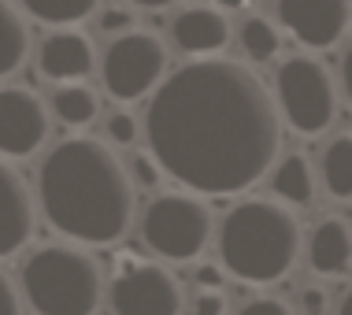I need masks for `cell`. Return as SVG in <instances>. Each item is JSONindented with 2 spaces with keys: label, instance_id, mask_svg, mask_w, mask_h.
Wrapping results in <instances>:
<instances>
[{
  "label": "cell",
  "instance_id": "obj_1",
  "mask_svg": "<svg viewBox=\"0 0 352 315\" xmlns=\"http://www.w3.org/2000/svg\"><path fill=\"white\" fill-rule=\"evenodd\" d=\"M148 156L193 197H230L271 175L282 119L271 89L241 60H193L160 82L145 108Z\"/></svg>",
  "mask_w": 352,
  "mask_h": 315
},
{
  "label": "cell",
  "instance_id": "obj_2",
  "mask_svg": "<svg viewBox=\"0 0 352 315\" xmlns=\"http://www.w3.org/2000/svg\"><path fill=\"white\" fill-rule=\"evenodd\" d=\"M45 223L71 245H116L134 223V186L104 141L63 138L37 167Z\"/></svg>",
  "mask_w": 352,
  "mask_h": 315
},
{
  "label": "cell",
  "instance_id": "obj_3",
  "mask_svg": "<svg viewBox=\"0 0 352 315\" xmlns=\"http://www.w3.org/2000/svg\"><path fill=\"white\" fill-rule=\"evenodd\" d=\"M223 271L249 285L282 282L300 256V223L289 208L267 197H249L223 215L215 234Z\"/></svg>",
  "mask_w": 352,
  "mask_h": 315
},
{
  "label": "cell",
  "instance_id": "obj_4",
  "mask_svg": "<svg viewBox=\"0 0 352 315\" xmlns=\"http://www.w3.org/2000/svg\"><path fill=\"white\" fill-rule=\"evenodd\" d=\"M19 297L34 315H93L104 301V271L97 256L78 245H41L23 260Z\"/></svg>",
  "mask_w": 352,
  "mask_h": 315
},
{
  "label": "cell",
  "instance_id": "obj_5",
  "mask_svg": "<svg viewBox=\"0 0 352 315\" xmlns=\"http://www.w3.org/2000/svg\"><path fill=\"white\" fill-rule=\"evenodd\" d=\"M138 230L148 252L164 256L170 263H189L212 245L215 223H212V208H208L204 197L160 193L141 208Z\"/></svg>",
  "mask_w": 352,
  "mask_h": 315
},
{
  "label": "cell",
  "instance_id": "obj_6",
  "mask_svg": "<svg viewBox=\"0 0 352 315\" xmlns=\"http://www.w3.org/2000/svg\"><path fill=\"white\" fill-rule=\"evenodd\" d=\"M274 108L285 127L304 138L327 133L338 119V85L316 56H289L274 71Z\"/></svg>",
  "mask_w": 352,
  "mask_h": 315
},
{
  "label": "cell",
  "instance_id": "obj_7",
  "mask_svg": "<svg viewBox=\"0 0 352 315\" xmlns=\"http://www.w3.org/2000/svg\"><path fill=\"white\" fill-rule=\"evenodd\" d=\"M164 78H167V45L152 30H130L104 49L100 82L111 100L119 104L145 100L160 89Z\"/></svg>",
  "mask_w": 352,
  "mask_h": 315
},
{
  "label": "cell",
  "instance_id": "obj_8",
  "mask_svg": "<svg viewBox=\"0 0 352 315\" xmlns=\"http://www.w3.org/2000/svg\"><path fill=\"white\" fill-rule=\"evenodd\" d=\"M108 285L111 315H182L186 293L182 282L156 260L141 256H119Z\"/></svg>",
  "mask_w": 352,
  "mask_h": 315
},
{
  "label": "cell",
  "instance_id": "obj_9",
  "mask_svg": "<svg viewBox=\"0 0 352 315\" xmlns=\"http://www.w3.org/2000/svg\"><path fill=\"white\" fill-rule=\"evenodd\" d=\"M49 108L23 85H0V160H26L49 138Z\"/></svg>",
  "mask_w": 352,
  "mask_h": 315
},
{
  "label": "cell",
  "instance_id": "obj_10",
  "mask_svg": "<svg viewBox=\"0 0 352 315\" xmlns=\"http://www.w3.org/2000/svg\"><path fill=\"white\" fill-rule=\"evenodd\" d=\"M282 30L304 49H330L352 26V4L345 0H278L271 4Z\"/></svg>",
  "mask_w": 352,
  "mask_h": 315
},
{
  "label": "cell",
  "instance_id": "obj_11",
  "mask_svg": "<svg viewBox=\"0 0 352 315\" xmlns=\"http://www.w3.org/2000/svg\"><path fill=\"white\" fill-rule=\"evenodd\" d=\"M230 15L219 4H186L170 19V45L193 60H215L230 45Z\"/></svg>",
  "mask_w": 352,
  "mask_h": 315
},
{
  "label": "cell",
  "instance_id": "obj_12",
  "mask_svg": "<svg viewBox=\"0 0 352 315\" xmlns=\"http://www.w3.org/2000/svg\"><path fill=\"white\" fill-rule=\"evenodd\" d=\"M93 67H97L93 41L78 30H52L37 45V71L56 85L85 82V74H93Z\"/></svg>",
  "mask_w": 352,
  "mask_h": 315
},
{
  "label": "cell",
  "instance_id": "obj_13",
  "mask_svg": "<svg viewBox=\"0 0 352 315\" xmlns=\"http://www.w3.org/2000/svg\"><path fill=\"white\" fill-rule=\"evenodd\" d=\"M34 237V197L23 175L0 160V260L23 252Z\"/></svg>",
  "mask_w": 352,
  "mask_h": 315
},
{
  "label": "cell",
  "instance_id": "obj_14",
  "mask_svg": "<svg viewBox=\"0 0 352 315\" xmlns=\"http://www.w3.org/2000/svg\"><path fill=\"white\" fill-rule=\"evenodd\" d=\"M308 267L322 279H341L352 271V223L327 215L308 234Z\"/></svg>",
  "mask_w": 352,
  "mask_h": 315
},
{
  "label": "cell",
  "instance_id": "obj_15",
  "mask_svg": "<svg viewBox=\"0 0 352 315\" xmlns=\"http://www.w3.org/2000/svg\"><path fill=\"white\" fill-rule=\"evenodd\" d=\"M271 193L282 208H311L316 200V171L300 156V152H289L274 164L271 175Z\"/></svg>",
  "mask_w": 352,
  "mask_h": 315
},
{
  "label": "cell",
  "instance_id": "obj_16",
  "mask_svg": "<svg viewBox=\"0 0 352 315\" xmlns=\"http://www.w3.org/2000/svg\"><path fill=\"white\" fill-rule=\"evenodd\" d=\"M45 108H49L52 116L63 122V127L82 130V127H89V122L97 119V111H100V97H97V93H93L85 82H74V85H56Z\"/></svg>",
  "mask_w": 352,
  "mask_h": 315
},
{
  "label": "cell",
  "instance_id": "obj_17",
  "mask_svg": "<svg viewBox=\"0 0 352 315\" xmlns=\"http://www.w3.org/2000/svg\"><path fill=\"white\" fill-rule=\"evenodd\" d=\"M319 178L330 197L352 200V133L330 138L319 152Z\"/></svg>",
  "mask_w": 352,
  "mask_h": 315
},
{
  "label": "cell",
  "instance_id": "obj_18",
  "mask_svg": "<svg viewBox=\"0 0 352 315\" xmlns=\"http://www.w3.org/2000/svg\"><path fill=\"white\" fill-rule=\"evenodd\" d=\"M30 52V30H26V15L15 4H0V78L15 74Z\"/></svg>",
  "mask_w": 352,
  "mask_h": 315
},
{
  "label": "cell",
  "instance_id": "obj_19",
  "mask_svg": "<svg viewBox=\"0 0 352 315\" xmlns=\"http://www.w3.org/2000/svg\"><path fill=\"white\" fill-rule=\"evenodd\" d=\"M97 0H56V4H45V0H30V4H23V12L34 19V23L41 26H52V30H74V26H82L85 19L97 15Z\"/></svg>",
  "mask_w": 352,
  "mask_h": 315
},
{
  "label": "cell",
  "instance_id": "obj_20",
  "mask_svg": "<svg viewBox=\"0 0 352 315\" xmlns=\"http://www.w3.org/2000/svg\"><path fill=\"white\" fill-rule=\"evenodd\" d=\"M237 45H241L249 63H271L282 49V34L267 15H249L237 30Z\"/></svg>",
  "mask_w": 352,
  "mask_h": 315
},
{
  "label": "cell",
  "instance_id": "obj_21",
  "mask_svg": "<svg viewBox=\"0 0 352 315\" xmlns=\"http://www.w3.org/2000/svg\"><path fill=\"white\" fill-rule=\"evenodd\" d=\"M97 26L104 34H111V41H116V37L138 30V15L130 4H104V8H97Z\"/></svg>",
  "mask_w": 352,
  "mask_h": 315
},
{
  "label": "cell",
  "instance_id": "obj_22",
  "mask_svg": "<svg viewBox=\"0 0 352 315\" xmlns=\"http://www.w3.org/2000/svg\"><path fill=\"white\" fill-rule=\"evenodd\" d=\"M104 133H108V149H134L138 145V119L130 111H111L104 119Z\"/></svg>",
  "mask_w": 352,
  "mask_h": 315
},
{
  "label": "cell",
  "instance_id": "obj_23",
  "mask_svg": "<svg viewBox=\"0 0 352 315\" xmlns=\"http://www.w3.org/2000/svg\"><path fill=\"white\" fill-rule=\"evenodd\" d=\"M122 167H126L130 186H134V189H156L160 178H164V171H160V164L148 156V149L145 152H134V156H130Z\"/></svg>",
  "mask_w": 352,
  "mask_h": 315
},
{
  "label": "cell",
  "instance_id": "obj_24",
  "mask_svg": "<svg viewBox=\"0 0 352 315\" xmlns=\"http://www.w3.org/2000/svg\"><path fill=\"white\" fill-rule=\"evenodd\" d=\"M237 315H293V308L278 297H252L249 304H241Z\"/></svg>",
  "mask_w": 352,
  "mask_h": 315
},
{
  "label": "cell",
  "instance_id": "obj_25",
  "mask_svg": "<svg viewBox=\"0 0 352 315\" xmlns=\"http://www.w3.org/2000/svg\"><path fill=\"white\" fill-rule=\"evenodd\" d=\"M330 312V297L319 285H304L300 290V315H327Z\"/></svg>",
  "mask_w": 352,
  "mask_h": 315
},
{
  "label": "cell",
  "instance_id": "obj_26",
  "mask_svg": "<svg viewBox=\"0 0 352 315\" xmlns=\"http://www.w3.org/2000/svg\"><path fill=\"white\" fill-rule=\"evenodd\" d=\"M193 315H226V297L215 293V290H197Z\"/></svg>",
  "mask_w": 352,
  "mask_h": 315
},
{
  "label": "cell",
  "instance_id": "obj_27",
  "mask_svg": "<svg viewBox=\"0 0 352 315\" xmlns=\"http://www.w3.org/2000/svg\"><path fill=\"white\" fill-rule=\"evenodd\" d=\"M0 315H23V297L4 271H0Z\"/></svg>",
  "mask_w": 352,
  "mask_h": 315
},
{
  "label": "cell",
  "instance_id": "obj_28",
  "mask_svg": "<svg viewBox=\"0 0 352 315\" xmlns=\"http://www.w3.org/2000/svg\"><path fill=\"white\" fill-rule=\"evenodd\" d=\"M197 290L223 293V267H215V263H201V267H197Z\"/></svg>",
  "mask_w": 352,
  "mask_h": 315
},
{
  "label": "cell",
  "instance_id": "obj_29",
  "mask_svg": "<svg viewBox=\"0 0 352 315\" xmlns=\"http://www.w3.org/2000/svg\"><path fill=\"white\" fill-rule=\"evenodd\" d=\"M341 93H345V100L352 104V45L345 49V56H341Z\"/></svg>",
  "mask_w": 352,
  "mask_h": 315
},
{
  "label": "cell",
  "instance_id": "obj_30",
  "mask_svg": "<svg viewBox=\"0 0 352 315\" xmlns=\"http://www.w3.org/2000/svg\"><path fill=\"white\" fill-rule=\"evenodd\" d=\"M338 315H352V285L345 290V297L338 301Z\"/></svg>",
  "mask_w": 352,
  "mask_h": 315
}]
</instances>
